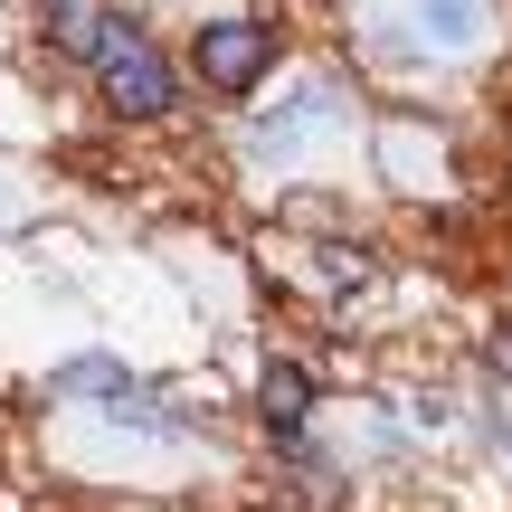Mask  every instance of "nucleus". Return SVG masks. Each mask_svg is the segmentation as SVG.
Wrapping results in <instances>:
<instances>
[{
  "instance_id": "nucleus-1",
  "label": "nucleus",
  "mask_w": 512,
  "mask_h": 512,
  "mask_svg": "<svg viewBox=\"0 0 512 512\" xmlns=\"http://www.w3.org/2000/svg\"><path fill=\"white\" fill-rule=\"evenodd\" d=\"M332 133H351V95L332 86V76H313V86H294L285 105H275L266 124L247 133V162H256V171H275V162H294V152L332 143Z\"/></svg>"
},
{
  "instance_id": "nucleus-2",
  "label": "nucleus",
  "mask_w": 512,
  "mask_h": 512,
  "mask_svg": "<svg viewBox=\"0 0 512 512\" xmlns=\"http://www.w3.org/2000/svg\"><path fill=\"white\" fill-rule=\"evenodd\" d=\"M200 86H219V95H247L256 76L275 67V29L266 19H219V29H200Z\"/></svg>"
},
{
  "instance_id": "nucleus-3",
  "label": "nucleus",
  "mask_w": 512,
  "mask_h": 512,
  "mask_svg": "<svg viewBox=\"0 0 512 512\" xmlns=\"http://www.w3.org/2000/svg\"><path fill=\"white\" fill-rule=\"evenodd\" d=\"M95 76H105L114 114H171V95H181V86H171V67H162V48H152L143 29H124V38H114Z\"/></svg>"
},
{
  "instance_id": "nucleus-4",
  "label": "nucleus",
  "mask_w": 512,
  "mask_h": 512,
  "mask_svg": "<svg viewBox=\"0 0 512 512\" xmlns=\"http://www.w3.org/2000/svg\"><path fill=\"white\" fill-rule=\"evenodd\" d=\"M114 38H124V19H114L105 0H57V10H48V48H57V57H86V67H105Z\"/></svg>"
},
{
  "instance_id": "nucleus-5",
  "label": "nucleus",
  "mask_w": 512,
  "mask_h": 512,
  "mask_svg": "<svg viewBox=\"0 0 512 512\" xmlns=\"http://www.w3.org/2000/svg\"><path fill=\"white\" fill-rule=\"evenodd\" d=\"M256 418H266L275 446H294V437H304V418H313V380L294 361H266V380H256Z\"/></svg>"
},
{
  "instance_id": "nucleus-6",
  "label": "nucleus",
  "mask_w": 512,
  "mask_h": 512,
  "mask_svg": "<svg viewBox=\"0 0 512 512\" xmlns=\"http://www.w3.org/2000/svg\"><path fill=\"white\" fill-rule=\"evenodd\" d=\"M418 29H427V48H475L484 0H418Z\"/></svg>"
},
{
  "instance_id": "nucleus-7",
  "label": "nucleus",
  "mask_w": 512,
  "mask_h": 512,
  "mask_svg": "<svg viewBox=\"0 0 512 512\" xmlns=\"http://www.w3.org/2000/svg\"><path fill=\"white\" fill-rule=\"evenodd\" d=\"M484 370H494V380H512V323L494 332V342H484Z\"/></svg>"
}]
</instances>
